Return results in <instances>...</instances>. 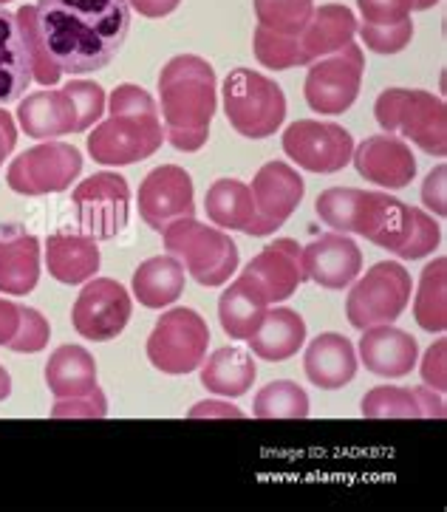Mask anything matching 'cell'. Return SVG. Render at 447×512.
<instances>
[{"label":"cell","instance_id":"6da1fadb","mask_svg":"<svg viewBox=\"0 0 447 512\" xmlns=\"http://www.w3.org/2000/svg\"><path fill=\"white\" fill-rule=\"evenodd\" d=\"M32 60V83L111 66L131 32L128 0H37L15 12Z\"/></svg>","mask_w":447,"mask_h":512},{"label":"cell","instance_id":"7a4b0ae2","mask_svg":"<svg viewBox=\"0 0 447 512\" xmlns=\"http://www.w3.org/2000/svg\"><path fill=\"white\" fill-rule=\"evenodd\" d=\"M216 94V71L204 57L179 54L167 60L159 74L165 142L182 153L204 148L218 108Z\"/></svg>","mask_w":447,"mask_h":512},{"label":"cell","instance_id":"3957f363","mask_svg":"<svg viewBox=\"0 0 447 512\" xmlns=\"http://www.w3.org/2000/svg\"><path fill=\"white\" fill-rule=\"evenodd\" d=\"M111 116L88 136V153L100 165H136L150 159L165 142L159 108L142 85L122 83L108 100Z\"/></svg>","mask_w":447,"mask_h":512},{"label":"cell","instance_id":"277c9868","mask_svg":"<svg viewBox=\"0 0 447 512\" xmlns=\"http://www.w3.org/2000/svg\"><path fill=\"white\" fill-rule=\"evenodd\" d=\"M374 116L380 128L428 156L442 159L447 153V108L442 97L419 88H388L374 102Z\"/></svg>","mask_w":447,"mask_h":512},{"label":"cell","instance_id":"5b68a950","mask_svg":"<svg viewBox=\"0 0 447 512\" xmlns=\"http://www.w3.org/2000/svg\"><path fill=\"white\" fill-rule=\"evenodd\" d=\"M162 235L167 255L179 258L184 272H190L193 281L207 289L224 286L238 269V247L218 227H207L196 218H179Z\"/></svg>","mask_w":447,"mask_h":512},{"label":"cell","instance_id":"8992f818","mask_svg":"<svg viewBox=\"0 0 447 512\" xmlns=\"http://www.w3.org/2000/svg\"><path fill=\"white\" fill-rule=\"evenodd\" d=\"M363 238L371 244L394 252L405 261H419L431 255L442 241V227L419 207H408L405 201L388 193H374V204L363 227Z\"/></svg>","mask_w":447,"mask_h":512},{"label":"cell","instance_id":"52a82bcc","mask_svg":"<svg viewBox=\"0 0 447 512\" xmlns=\"http://www.w3.org/2000/svg\"><path fill=\"white\" fill-rule=\"evenodd\" d=\"M224 114L230 125L247 139H266L286 119V97L275 80L261 71L235 68L224 80Z\"/></svg>","mask_w":447,"mask_h":512},{"label":"cell","instance_id":"ba28073f","mask_svg":"<svg viewBox=\"0 0 447 512\" xmlns=\"http://www.w3.org/2000/svg\"><path fill=\"white\" fill-rule=\"evenodd\" d=\"M411 292H414V283L405 272V266L397 261H380L348 292V323L360 331L394 323L399 314L408 309Z\"/></svg>","mask_w":447,"mask_h":512},{"label":"cell","instance_id":"9c48e42d","mask_svg":"<svg viewBox=\"0 0 447 512\" xmlns=\"http://www.w3.org/2000/svg\"><path fill=\"white\" fill-rule=\"evenodd\" d=\"M210 346V329L196 309H170L159 317L148 337V360L170 377L196 371Z\"/></svg>","mask_w":447,"mask_h":512},{"label":"cell","instance_id":"30bf717a","mask_svg":"<svg viewBox=\"0 0 447 512\" xmlns=\"http://www.w3.org/2000/svg\"><path fill=\"white\" fill-rule=\"evenodd\" d=\"M365 57L363 49L351 40L334 54H326L320 60L309 63V74L303 83L306 102L315 114L337 116L346 114L348 108L360 97L363 85Z\"/></svg>","mask_w":447,"mask_h":512},{"label":"cell","instance_id":"8fae6325","mask_svg":"<svg viewBox=\"0 0 447 512\" xmlns=\"http://www.w3.org/2000/svg\"><path fill=\"white\" fill-rule=\"evenodd\" d=\"M83 173V153L49 139L43 145L23 150L9 165L6 182L20 196H49V193H66L71 182Z\"/></svg>","mask_w":447,"mask_h":512},{"label":"cell","instance_id":"7c38bea8","mask_svg":"<svg viewBox=\"0 0 447 512\" xmlns=\"http://www.w3.org/2000/svg\"><path fill=\"white\" fill-rule=\"evenodd\" d=\"M74 210L85 235L111 241L125 230L131 215V187L119 173H94L74 190Z\"/></svg>","mask_w":447,"mask_h":512},{"label":"cell","instance_id":"4fadbf2b","mask_svg":"<svg viewBox=\"0 0 447 512\" xmlns=\"http://www.w3.org/2000/svg\"><path fill=\"white\" fill-rule=\"evenodd\" d=\"M283 153L309 173H340L351 162L354 136L337 122L298 119L283 133Z\"/></svg>","mask_w":447,"mask_h":512},{"label":"cell","instance_id":"5bb4252c","mask_svg":"<svg viewBox=\"0 0 447 512\" xmlns=\"http://www.w3.org/2000/svg\"><path fill=\"white\" fill-rule=\"evenodd\" d=\"M131 312L133 300L122 283L111 278H94L85 281L83 292L77 295V303L71 309V323L85 340L108 343L125 331Z\"/></svg>","mask_w":447,"mask_h":512},{"label":"cell","instance_id":"9a60e30c","mask_svg":"<svg viewBox=\"0 0 447 512\" xmlns=\"http://www.w3.org/2000/svg\"><path fill=\"white\" fill-rule=\"evenodd\" d=\"M252 201H255V221L247 235L264 238L281 230L283 224L292 218V213L300 207L306 196V182L298 170L286 162H266L255 179H252Z\"/></svg>","mask_w":447,"mask_h":512},{"label":"cell","instance_id":"2e32d148","mask_svg":"<svg viewBox=\"0 0 447 512\" xmlns=\"http://www.w3.org/2000/svg\"><path fill=\"white\" fill-rule=\"evenodd\" d=\"M139 215L150 230L165 232L179 218H196L193 179L179 165H162L150 170L139 184Z\"/></svg>","mask_w":447,"mask_h":512},{"label":"cell","instance_id":"e0dca14e","mask_svg":"<svg viewBox=\"0 0 447 512\" xmlns=\"http://www.w3.org/2000/svg\"><path fill=\"white\" fill-rule=\"evenodd\" d=\"M300 264L306 281L323 289H346L363 269V252L348 235L332 230L300 249Z\"/></svg>","mask_w":447,"mask_h":512},{"label":"cell","instance_id":"ac0fdd59","mask_svg":"<svg viewBox=\"0 0 447 512\" xmlns=\"http://www.w3.org/2000/svg\"><path fill=\"white\" fill-rule=\"evenodd\" d=\"M351 162L365 182L388 190H402L416 179V156L411 153V145L391 133L363 139V145L351 153Z\"/></svg>","mask_w":447,"mask_h":512},{"label":"cell","instance_id":"d6986e66","mask_svg":"<svg viewBox=\"0 0 447 512\" xmlns=\"http://www.w3.org/2000/svg\"><path fill=\"white\" fill-rule=\"evenodd\" d=\"M300 244L292 241V238H278L272 241L269 247H264L244 269V275H249L252 281L261 286V292L272 303H281V300H289L298 286L306 278H303V264H300Z\"/></svg>","mask_w":447,"mask_h":512},{"label":"cell","instance_id":"ffe728a7","mask_svg":"<svg viewBox=\"0 0 447 512\" xmlns=\"http://www.w3.org/2000/svg\"><path fill=\"white\" fill-rule=\"evenodd\" d=\"M360 360L363 365L385 380H402L416 368L419 346L408 331L397 329L394 323L371 326L360 340Z\"/></svg>","mask_w":447,"mask_h":512},{"label":"cell","instance_id":"44dd1931","mask_svg":"<svg viewBox=\"0 0 447 512\" xmlns=\"http://www.w3.org/2000/svg\"><path fill=\"white\" fill-rule=\"evenodd\" d=\"M40 281V241L20 224H0V292L29 295Z\"/></svg>","mask_w":447,"mask_h":512},{"label":"cell","instance_id":"7402d4cb","mask_svg":"<svg viewBox=\"0 0 447 512\" xmlns=\"http://www.w3.org/2000/svg\"><path fill=\"white\" fill-rule=\"evenodd\" d=\"M365 419H445V399L428 385L397 388L380 385L363 397Z\"/></svg>","mask_w":447,"mask_h":512},{"label":"cell","instance_id":"603a6c76","mask_svg":"<svg viewBox=\"0 0 447 512\" xmlns=\"http://www.w3.org/2000/svg\"><path fill=\"white\" fill-rule=\"evenodd\" d=\"M357 351L348 343L343 334H317L315 340L306 348L303 368L312 385L323 391H337L346 388L348 382L357 377Z\"/></svg>","mask_w":447,"mask_h":512},{"label":"cell","instance_id":"cb8c5ba5","mask_svg":"<svg viewBox=\"0 0 447 512\" xmlns=\"http://www.w3.org/2000/svg\"><path fill=\"white\" fill-rule=\"evenodd\" d=\"M17 122L26 136L49 142L57 136L77 133V111L74 102L63 91H34L17 105Z\"/></svg>","mask_w":447,"mask_h":512},{"label":"cell","instance_id":"d4e9b609","mask_svg":"<svg viewBox=\"0 0 447 512\" xmlns=\"http://www.w3.org/2000/svg\"><path fill=\"white\" fill-rule=\"evenodd\" d=\"M46 266L54 281L77 286L100 272V247L85 232H54L46 241Z\"/></svg>","mask_w":447,"mask_h":512},{"label":"cell","instance_id":"484cf974","mask_svg":"<svg viewBox=\"0 0 447 512\" xmlns=\"http://www.w3.org/2000/svg\"><path fill=\"white\" fill-rule=\"evenodd\" d=\"M266 312H269V300L261 292V286L244 272L224 289L218 300V320L230 340H249L261 329Z\"/></svg>","mask_w":447,"mask_h":512},{"label":"cell","instance_id":"4316f807","mask_svg":"<svg viewBox=\"0 0 447 512\" xmlns=\"http://www.w3.org/2000/svg\"><path fill=\"white\" fill-rule=\"evenodd\" d=\"M32 85V60L15 12L0 6V105L20 100Z\"/></svg>","mask_w":447,"mask_h":512},{"label":"cell","instance_id":"83f0119b","mask_svg":"<svg viewBox=\"0 0 447 512\" xmlns=\"http://www.w3.org/2000/svg\"><path fill=\"white\" fill-rule=\"evenodd\" d=\"M354 34H357L354 12L348 6H340V3H326V6L312 12L309 23L298 34V40L306 60L312 63V60H320V57L348 46L354 40Z\"/></svg>","mask_w":447,"mask_h":512},{"label":"cell","instance_id":"f1b7e54d","mask_svg":"<svg viewBox=\"0 0 447 512\" xmlns=\"http://www.w3.org/2000/svg\"><path fill=\"white\" fill-rule=\"evenodd\" d=\"M201 385L218 397H244L258 377V365L247 348L224 346L201 363Z\"/></svg>","mask_w":447,"mask_h":512},{"label":"cell","instance_id":"f546056e","mask_svg":"<svg viewBox=\"0 0 447 512\" xmlns=\"http://www.w3.org/2000/svg\"><path fill=\"white\" fill-rule=\"evenodd\" d=\"M255 357L266 363H283L295 357L306 343V323L295 309H272L266 312L261 329L247 340Z\"/></svg>","mask_w":447,"mask_h":512},{"label":"cell","instance_id":"4dcf8cb0","mask_svg":"<svg viewBox=\"0 0 447 512\" xmlns=\"http://www.w3.org/2000/svg\"><path fill=\"white\" fill-rule=\"evenodd\" d=\"M46 385L54 399L83 397L97 385V360L83 346H60L46 363Z\"/></svg>","mask_w":447,"mask_h":512},{"label":"cell","instance_id":"1f68e13d","mask_svg":"<svg viewBox=\"0 0 447 512\" xmlns=\"http://www.w3.org/2000/svg\"><path fill=\"white\" fill-rule=\"evenodd\" d=\"M184 266L173 255H156L133 272V295L145 309H165L182 298Z\"/></svg>","mask_w":447,"mask_h":512},{"label":"cell","instance_id":"d6a6232c","mask_svg":"<svg viewBox=\"0 0 447 512\" xmlns=\"http://www.w3.org/2000/svg\"><path fill=\"white\" fill-rule=\"evenodd\" d=\"M371 201H374V190H357V187H332L323 190L317 196L315 210L320 221L334 232H354L363 235L365 221L371 213Z\"/></svg>","mask_w":447,"mask_h":512},{"label":"cell","instance_id":"836d02e7","mask_svg":"<svg viewBox=\"0 0 447 512\" xmlns=\"http://www.w3.org/2000/svg\"><path fill=\"white\" fill-rule=\"evenodd\" d=\"M204 210L218 230L249 232L255 221V201L249 193V184L238 179H218L210 184L204 196Z\"/></svg>","mask_w":447,"mask_h":512},{"label":"cell","instance_id":"e575fe53","mask_svg":"<svg viewBox=\"0 0 447 512\" xmlns=\"http://www.w3.org/2000/svg\"><path fill=\"white\" fill-rule=\"evenodd\" d=\"M447 261L436 258L422 269L419 278V289L414 295V317L419 329L431 331V334H442L447 329V309H445V278H447Z\"/></svg>","mask_w":447,"mask_h":512},{"label":"cell","instance_id":"d590c367","mask_svg":"<svg viewBox=\"0 0 447 512\" xmlns=\"http://www.w3.org/2000/svg\"><path fill=\"white\" fill-rule=\"evenodd\" d=\"M252 413L258 419H306L309 416V394L292 380H275L264 385L255 402Z\"/></svg>","mask_w":447,"mask_h":512},{"label":"cell","instance_id":"8d00e7d4","mask_svg":"<svg viewBox=\"0 0 447 512\" xmlns=\"http://www.w3.org/2000/svg\"><path fill=\"white\" fill-rule=\"evenodd\" d=\"M252 49H255V57L264 68H272V71H286V68L295 66H309L306 54H303V46H300L298 34H275L258 26L255 34H252Z\"/></svg>","mask_w":447,"mask_h":512},{"label":"cell","instance_id":"74e56055","mask_svg":"<svg viewBox=\"0 0 447 512\" xmlns=\"http://www.w3.org/2000/svg\"><path fill=\"white\" fill-rule=\"evenodd\" d=\"M315 12V0H255L258 26L275 34H300Z\"/></svg>","mask_w":447,"mask_h":512},{"label":"cell","instance_id":"f35d334b","mask_svg":"<svg viewBox=\"0 0 447 512\" xmlns=\"http://www.w3.org/2000/svg\"><path fill=\"white\" fill-rule=\"evenodd\" d=\"M66 94L74 102L77 111V133L88 131L94 122H100L105 114V88L91 80H71L66 85Z\"/></svg>","mask_w":447,"mask_h":512},{"label":"cell","instance_id":"ab89813d","mask_svg":"<svg viewBox=\"0 0 447 512\" xmlns=\"http://www.w3.org/2000/svg\"><path fill=\"white\" fill-rule=\"evenodd\" d=\"M357 32L363 37L365 49L374 54H399L408 49V43L414 40V20H405L397 26H365L357 23Z\"/></svg>","mask_w":447,"mask_h":512},{"label":"cell","instance_id":"60d3db41","mask_svg":"<svg viewBox=\"0 0 447 512\" xmlns=\"http://www.w3.org/2000/svg\"><path fill=\"white\" fill-rule=\"evenodd\" d=\"M51 340V326L49 320L43 314L32 309V306H23V323H20V331L12 340L9 351L15 354H37L43 348L49 346Z\"/></svg>","mask_w":447,"mask_h":512},{"label":"cell","instance_id":"b9f144b4","mask_svg":"<svg viewBox=\"0 0 447 512\" xmlns=\"http://www.w3.org/2000/svg\"><path fill=\"white\" fill-rule=\"evenodd\" d=\"M51 416L54 419H105L108 416V399L100 388L88 391L83 397L54 399Z\"/></svg>","mask_w":447,"mask_h":512},{"label":"cell","instance_id":"7bdbcfd3","mask_svg":"<svg viewBox=\"0 0 447 512\" xmlns=\"http://www.w3.org/2000/svg\"><path fill=\"white\" fill-rule=\"evenodd\" d=\"M365 26H397L411 20L414 0H357Z\"/></svg>","mask_w":447,"mask_h":512},{"label":"cell","instance_id":"ee69618b","mask_svg":"<svg viewBox=\"0 0 447 512\" xmlns=\"http://www.w3.org/2000/svg\"><path fill=\"white\" fill-rule=\"evenodd\" d=\"M445 354H447V343L445 340H439V343H433V346L425 351V360H422V380H425L428 388L439 391V394H445V388H447Z\"/></svg>","mask_w":447,"mask_h":512},{"label":"cell","instance_id":"f6af8a7d","mask_svg":"<svg viewBox=\"0 0 447 512\" xmlns=\"http://www.w3.org/2000/svg\"><path fill=\"white\" fill-rule=\"evenodd\" d=\"M445 179H447V167L439 165L436 170L428 173V179H425V184H422V201H425V207L433 210L436 215L447 213Z\"/></svg>","mask_w":447,"mask_h":512},{"label":"cell","instance_id":"bcb514c9","mask_svg":"<svg viewBox=\"0 0 447 512\" xmlns=\"http://www.w3.org/2000/svg\"><path fill=\"white\" fill-rule=\"evenodd\" d=\"M23 323V303L0 298V346L9 348Z\"/></svg>","mask_w":447,"mask_h":512},{"label":"cell","instance_id":"7dc6e473","mask_svg":"<svg viewBox=\"0 0 447 512\" xmlns=\"http://www.w3.org/2000/svg\"><path fill=\"white\" fill-rule=\"evenodd\" d=\"M179 3H182V0H128V6H131L133 12H139L142 17H150V20L176 12Z\"/></svg>","mask_w":447,"mask_h":512},{"label":"cell","instance_id":"c3c4849f","mask_svg":"<svg viewBox=\"0 0 447 512\" xmlns=\"http://www.w3.org/2000/svg\"><path fill=\"white\" fill-rule=\"evenodd\" d=\"M17 145V125L9 111L0 108V165L3 159H9V153L15 150Z\"/></svg>","mask_w":447,"mask_h":512},{"label":"cell","instance_id":"681fc988","mask_svg":"<svg viewBox=\"0 0 447 512\" xmlns=\"http://www.w3.org/2000/svg\"><path fill=\"white\" fill-rule=\"evenodd\" d=\"M204 416H224V419H244V413L235 405H224V402H201L190 411V419H204Z\"/></svg>","mask_w":447,"mask_h":512},{"label":"cell","instance_id":"f907efd6","mask_svg":"<svg viewBox=\"0 0 447 512\" xmlns=\"http://www.w3.org/2000/svg\"><path fill=\"white\" fill-rule=\"evenodd\" d=\"M9 394H12V377H9V371L0 365V402L9 399Z\"/></svg>","mask_w":447,"mask_h":512},{"label":"cell","instance_id":"816d5d0a","mask_svg":"<svg viewBox=\"0 0 447 512\" xmlns=\"http://www.w3.org/2000/svg\"><path fill=\"white\" fill-rule=\"evenodd\" d=\"M436 3H439V0H414V9L416 12H428Z\"/></svg>","mask_w":447,"mask_h":512},{"label":"cell","instance_id":"f5cc1de1","mask_svg":"<svg viewBox=\"0 0 447 512\" xmlns=\"http://www.w3.org/2000/svg\"><path fill=\"white\" fill-rule=\"evenodd\" d=\"M6 3H9V0H0V6H6Z\"/></svg>","mask_w":447,"mask_h":512}]
</instances>
